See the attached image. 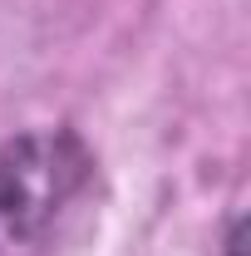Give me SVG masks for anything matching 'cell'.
<instances>
[{
	"label": "cell",
	"mask_w": 251,
	"mask_h": 256,
	"mask_svg": "<svg viewBox=\"0 0 251 256\" xmlns=\"http://www.w3.org/2000/svg\"><path fill=\"white\" fill-rule=\"evenodd\" d=\"M89 172V153L64 128H34L0 143V252L34 246Z\"/></svg>",
	"instance_id": "obj_1"
}]
</instances>
